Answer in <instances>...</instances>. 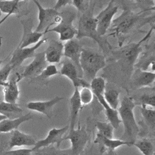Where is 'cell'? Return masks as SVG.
<instances>
[{
	"label": "cell",
	"mask_w": 155,
	"mask_h": 155,
	"mask_svg": "<svg viewBox=\"0 0 155 155\" xmlns=\"http://www.w3.org/2000/svg\"><path fill=\"white\" fill-rule=\"evenodd\" d=\"M143 13L142 12L134 13L125 8L120 16L113 19L110 26L112 31L108 35L117 37L119 45L122 46L126 35L130 34L136 28L138 29L146 24L154 22V15L145 18Z\"/></svg>",
	"instance_id": "cell-1"
},
{
	"label": "cell",
	"mask_w": 155,
	"mask_h": 155,
	"mask_svg": "<svg viewBox=\"0 0 155 155\" xmlns=\"http://www.w3.org/2000/svg\"><path fill=\"white\" fill-rule=\"evenodd\" d=\"M135 105L133 97L125 96L120 103L117 111L124 125V134L121 140L133 144L139 133V127L136 122L134 114Z\"/></svg>",
	"instance_id": "cell-2"
},
{
	"label": "cell",
	"mask_w": 155,
	"mask_h": 155,
	"mask_svg": "<svg viewBox=\"0 0 155 155\" xmlns=\"http://www.w3.org/2000/svg\"><path fill=\"white\" fill-rule=\"evenodd\" d=\"M95 2L91 1L89 9L81 15L77 28L76 39H81L83 38H89L96 41L99 47L105 50V45L111 48L110 44L106 42L102 37L100 36L96 30V22L94 16V9Z\"/></svg>",
	"instance_id": "cell-3"
},
{
	"label": "cell",
	"mask_w": 155,
	"mask_h": 155,
	"mask_svg": "<svg viewBox=\"0 0 155 155\" xmlns=\"http://www.w3.org/2000/svg\"><path fill=\"white\" fill-rule=\"evenodd\" d=\"M82 78L89 84L96 77L97 73L106 65L105 56L91 48H83L80 59Z\"/></svg>",
	"instance_id": "cell-4"
},
{
	"label": "cell",
	"mask_w": 155,
	"mask_h": 155,
	"mask_svg": "<svg viewBox=\"0 0 155 155\" xmlns=\"http://www.w3.org/2000/svg\"><path fill=\"white\" fill-rule=\"evenodd\" d=\"M154 25H152L147 34L139 42L129 43L113 52L115 58L119 61L122 67V70L126 73H131V74L133 67L142 50L141 45L147 39H149L154 30Z\"/></svg>",
	"instance_id": "cell-5"
},
{
	"label": "cell",
	"mask_w": 155,
	"mask_h": 155,
	"mask_svg": "<svg viewBox=\"0 0 155 155\" xmlns=\"http://www.w3.org/2000/svg\"><path fill=\"white\" fill-rule=\"evenodd\" d=\"M62 16L61 22L49 29L48 32H55L59 34L60 41H68L74 39L77 35V28L73 25V21L74 20L76 14L74 11L70 10H65L61 12Z\"/></svg>",
	"instance_id": "cell-6"
},
{
	"label": "cell",
	"mask_w": 155,
	"mask_h": 155,
	"mask_svg": "<svg viewBox=\"0 0 155 155\" xmlns=\"http://www.w3.org/2000/svg\"><path fill=\"white\" fill-rule=\"evenodd\" d=\"M38 10L39 23L35 29L36 32L47 33L50 28L54 24H59L62 20L61 12L53 8H44L38 1H33Z\"/></svg>",
	"instance_id": "cell-7"
},
{
	"label": "cell",
	"mask_w": 155,
	"mask_h": 155,
	"mask_svg": "<svg viewBox=\"0 0 155 155\" xmlns=\"http://www.w3.org/2000/svg\"><path fill=\"white\" fill-rule=\"evenodd\" d=\"M118 11V5L114 4V1H110L107 6L98 13L95 17L96 22V30L99 35L102 37L105 35L110 27L113 17Z\"/></svg>",
	"instance_id": "cell-8"
},
{
	"label": "cell",
	"mask_w": 155,
	"mask_h": 155,
	"mask_svg": "<svg viewBox=\"0 0 155 155\" xmlns=\"http://www.w3.org/2000/svg\"><path fill=\"white\" fill-rule=\"evenodd\" d=\"M69 140L71 142L70 148L74 155H81L88 140V135L84 127L78 129L69 130L67 136L64 137V141Z\"/></svg>",
	"instance_id": "cell-9"
},
{
	"label": "cell",
	"mask_w": 155,
	"mask_h": 155,
	"mask_svg": "<svg viewBox=\"0 0 155 155\" xmlns=\"http://www.w3.org/2000/svg\"><path fill=\"white\" fill-rule=\"evenodd\" d=\"M48 65L44 51L35 54L33 60L27 65L23 71L16 74L17 81L19 82L24 78H35L39 76L44 68Z\"/></svg>",
	"instance_id": "cell-10"
},
{
	"label": "cell",
	"mask_w": 155,
	"mask_h": 155,
	"mask_svg": "<svg viewBox=\"0 0 155 155\" xmlns=\"http://www.w3.org/2000/svg\"><path fill=\"white\" fill-rule=\"evenodd\" d=\"M68 129L69 125H66L59 128H51L44 139L36 141L35 145L31 148L33 152L43 148L50 147V145H53L54 144L56 145V148H60V145L64 141V135Z\"/></svg>",
	"instance_id": "cell-11"
},
{
	"label": "cell",
	"mask_w": 155,
	"mask_h": 155,
	"mask_svg": "<svg viewBox=\"0 0 155 155\" xmlns=\"http://www.w3.org/2000/svg\"><path fill=\"white\" fill-rule=\"evenodd\" d=\"M22 26V35L17 47L22 48L28 47L32 44H36L41 39L44 33H38L33 31V22L31 18L21 21Z\"/></svg>",
	"instance_id": "cell-12"
},
{
	"label": "cell",
	"mask_w": 155,
	"mask_h": 155,
	"mask_svg": "<svg viewBox=\"0 0 155 155\" xmlns=\"http://www.w3.org/2000/svg\"><path fill=\"white\" fill-rule=\"evenodd\" d=\"M47 41V38H42L38 43L32 47L20 48L16 47L12 54V57L9 61V64L13 69L15 67L20 66L22 63L27 59L33 58L35 55V51L39 48L42 44H45Z\"/></svg>",
	"instance_id": "cell-13"
},
{
	"label": "cell",
	"mask_w": 155,
	"mask_h": 155,
	"mask_svg": "<svg viewBox=\"0 0 155 155\" xmlns=\"http://www.w3.org/2000/svg\"><path fill=\"white\" fill-rule=\"evenodd\" d=\"M83 48L76 39L66 41L64 44L63 56L69 59L76 66L79 76L81 78H82V72L80 67L79 59Z\"/></svg>",
	"instance_id": "cell-14"
},
{
	"label": "cell",
	"mask_w": 155,
	"mask_h": 155,
	"mask_svg": "<svg viewBox=\"0 0 155 155\" xmlns=\"http://www.w3.org/2000/svg\"><path fill=\"white\" fill-rule=\"evenodd\" d=\"M59 74L69 79L71 81L74 88L90 87V84L79 76L76 66L69 59H65L62 62Z\"/></svg>",
	"instance_id": "cell-15"
},
{
	"label": "cell",
	"mask_w": 155,
	"mask_h": 155,
	"mask_svg": "<svg viewBox=\"0 0 155 155\" xmlns=\"http://www.w3.org/2000/svg\"><path fill=\"white\" fill-rule=\"evenodd\" d=\"M155 73L136 68L131 74V87L134 89L151 87L154 82Z\"/></svg>",
	"instance_id": "cell-16"
},
{
	"label": "cell",
	"mask_w": 155,
	"mask_h": 155,
	"mask_svg": "<svg viewBox=\"0 0 155 155\" xmlns=\"http://www.w3.org/2000/svg\"><path fill=\"white\" fill-rule=\"evenodd\" d=\"M62 99L63 97L56 96L46 101H31L26 104V107L30 110L42 113L48 118H51L54 106Z\"/></svg>",
	"instance_id": "cell-17"
},
{
	"label": "cell",
	"mask_w": 155,
	"mask_h": 155,
	"mask_svg": "<svg viewBox=\"0 0 155 155\" xmlns=\"http://www.w3.org/2000/svg\"><path fill=\"white\" fill-rule=\"evenodd\" d=\"M94 143L99 145L100 151L102 153L106 151H108L111 155L113 154V153H114V151L120 146L133 145L131 143L122 140L121 139H113L107 138L97 133H96V137L94 140Z\"/></svg>",
	"instance_id": "cell-18"
},
{
	"label": "cell",
	"mask_w": 155,
	"mask_h": 155,
	"mask_svg": "<svg viewBox=\"0 0 155 155\" xmlns=\"http://www.w3.org/2000/svg\"><path fill=\"white\" fill-rule=\"evenodd\" d=\"M44 51L45 58L48 63H59L64 54V44L60 41L51 40Z\"/></svg>",
	"instance_id": "cell-19"
},
{
	"label": "cell",
	"mask_w": 155,
	"mask_h": 155,
	"mask_svg": "<svg viewBox=\"0 0 155 155\" xmlns=\"http://www.w3.org/2000/svg\"><path fill=\"white\" fill-rule=\"evenodd\" d=\"M12 132V136L8 142L9 149L15 147L34 146L36 142L32 136L23 133L18 129Z\"/></svg>",
	"instance_id": "cell-20"
},
{
	"label": "cell",
	"mask_w": 155,
	"mask_h": 155,
	"mask_svg": "<svg viewBox=\"0 0 155 155\" xmlns=\"http://www.w3.org/2000/svg\"><path fill=\"white\" fill-rule=\"evenodd\" d=\"M140 113L142 116V120L141 125L143 128V131L154 135L155 128V110L154 108H150L146 105H140Z\"/></svg>",
	"instance_id": "cell-21"
},
{
	"label": "cell",
	"mask_w": 155,
	"mask_h": 155,
	"mask_svg": "<svg viewBox=\"0 0 155 155\" xmlns=\"http://www.w3.org/2000/svg\"><path fill=\"white\" fill-rule=\"evenodd\" d=\"M32 118L33 116L31 113L13 119L7 118L0 122V133H7L17 130L20 125Z\"/></svg>",
	"instance_id": "cell-22"
},
{
	"label": "cell",
	"mask_w": 155,
	"mask_h": 155,
	"mask_svg": "<svg viewBox=\"0 0 155 155\" xmlns=\"http://www.w3.org/2000/svg\"><path fill=\"white\" fill-rule=\"evenodd\" d=\"M16 76L13 77L3 87L4 101L11 104H18L19 96V89Z\"/></svg>",
	"instance_id": "cell-23"
},
{
	"label": "cell",
	"mask_w": 155,
	"mask_h": 155,
	"mask_svg": "<svg viewBox=\"0 0 155 155\" xmlns=\"http://www.w3.org/2000/svg\"><path fill=\"white\" fill-rule=\"evenodd\" d=\"M27 1H0V12L11 16H19L23 13L24 6Z\"/></svg>",
	"instance_id": "cell-24"
},
{
	"label": "cell",
	"mask_w": 155,
	"mask_h": 155,
	"mask_svg": "<svg viewBox=\"0 0 155 155\" xmlns=\"http://www.w3.org/2000/svg\"><path fill=\"white\" fill-rule=\"evenodd\" d=\"M82 104L79 99V90L78 88H74L73 94L70 98V125L69 130L75 128L74 126L78 117L79 113L82 108Z\"/></svg>",
	"instance_id": "cell-25"
},
{
	"label": "cell",
	"mask_w": 155,
	"mask_h": 155,
	"mask_svg": "<svg viewBox=\"0 0 155 155\" xmlns=\"http://www.w3.org/2000/svg\"><path fill=\"white\" fill-rule=\"evenodd\" d=\"M137 68L140 70L147 71L148 67L150 66L153 71H154V47L151 50H149L147 52H145L142 56L137 64L134 65Z\"/></svg>",
	"instance_id": "cell-26"
},
{
	"label": "cell",
	"mask_w": 155,
	"mask_h": 155,
	"mask_svg": "<svg viewBox=\"0 0 155 155\" xmlns=\"http://www.w3.org/2000/svg\"><path fill=\"white\" fill-rule=\"evenodd\" d=\"M133 145L136 147L143 155H154V143L150 139L144 138L135 141Z\"/></svg>",
	"instance_id": "cell-27"
},
{
	"label": "cell",
	"mask_w": 155,
	"mask_h": 155,
	"mask_svg": "<svg viewBox=\"0 0 155 155\" xmlns=\"http://www.w3.org/2000/svg\"><path fill=\"white\" fill-rule=\"evenodd\" d=\"M103 108L108 122L112 125L114 129H117L120 124H122L117 110L113 109L108 104L103 106Z\"/></svg>",
	"instance_id": "cell-28"
},
{
	"label": "cell",
	"mask_w": 155,
	"mask_h": 155,
	"mask_svg": "<svg viewBox=\"0 0 155 155\" xmlns=\"http://www.w3.org/2000/svg\"><path fill=\"white\" fill-rule=\"evenodd\" d=\"M104 97L107 104L113 109L117 110L119 104V91L115 89L105 90Z\"/></svg>",
	"instance_id": "cell-29"
},
{
	"label": "cell",
	"mask_w": 155,
	"mask_h": 155,
	"mask_svg": "<svg viewBox=\"0 0 155 155\" xmlns=\"http://www.w3.org/2000/svg\"><path fill=\"white\" fill-rule=\"evenodd\" d=\"M22 110L18 104H11L5 101L0 102V114L8 118L9 115L22 113Z\"/></svg>",
	"instance_id": "cell-30"
},
{
	"label": "cell",
	"mask_w": 155,
	"mask_h": 155,
	"mask_svg": "<svg viewBox=\"0 0 155 155\" xmlns=\"http://www.w3.org/2000/svg\"><path fill=\"white\" fill-rule=\"evenodd\" d=\"M105 87V80L102 77H96L90 83V88L94 96L104 95Z\"/></svg>",
	"instance_id": "cell-31"
},
{
	"label": "cell",
	"mask_w": 155,
	"mask_h": 155,
	"mask_svg": "<svg viewBox=\"0 0 155 155\" xmlns=\"http://www.w3.org/2000/svg\"><path fill=\"white\" fill-rule=\"evenodd\" d=\"M133 101L136 105H146L154 108L155 106L154 90L151 93H143L136 99H133Z\"/></svg>",
	"instance_id": "cell-32"
},
{
	"label": "cell",
	"mask_w": 155,
	"mask_h": 155,
	"mask_svg": "<svg viewBox=\"0 0 155 155\" xmlns=\"http://www.w3.org/2000/svg\"><path fill=\"white\" fill-rule=\"evenodd\" d=\"M95 126L97 130V133L108 139H113L114 128L108 122L97 120Z\"/></svg>",
	"instance_id": "cell-33"
},
{
	"label": "cell",
	"mask_w": 155,
	"mask_h": 155,
	"mask_svg": "<svg viewBox=\"0 0 155 155\" xmlns=\"http://www.w3.org/2000/svg\"><path fill=\"white\" fill-rule=\"evenodd\" d=\"M36 151L39 155H74L70 148L61 150L54 147L43 148Z\"/></svg>",
	"instance_id": "cell-34"
},
{
	"label": "cell",
	"mask_w": 155,
	"mask_h": 155,
	"mask_svg": "<svg viewBox=\"0 0 155 155\" xmlns=\"http://www.w3.org/2000/svg\"><path fill=\"white\" fill-rule=\"evenodd\" d=\"M58 74H59V71H58L56 66L54 64H49L44 68V70L41 73V74L37 77L35 78L34 79L43 81L47 80L51 76H55Z\"/></svg>",
	"instance_id": "cell-35"
},
{
	"label": "cell",
	"mask_w": 155,
	"mask_h": 155,
	"mask_svg": "<svg viewBox=\"0 0 155 155\" xmlns=\"http://www.w3.org/2000/svg\"><path fill=\"white\" fill-rule=\"evenodd\" d=\"M79 96L80 101L82 105H88L91 103L94 99V94L90 87H83L79 91Z\"/></svg>",
	"instance_id": "cell-36"
},
{
	"label": "cell",
	"mask_w": 155,
	"mask_h": 155,
	"mask_svg": "<svg viewBox=\"0 0 155 155\" xmlns=\"http://www.w3.org/2000/svg\"><path fill=\"white\" fill-rule=\"evenodd\" d=\"M91 1H84V0H74L71 1V5L74 7L78 12L82 13H85L87 11L91 5Z\"/></svg>",
	"instance_id": "cell-37"
},
{
	"label": "cell",
	"mask_w": 155,
	"mask_h": 155,
	"mask_svg": "<svg viewBox=\"0 0 155 155\" xmlns=\"http://www.w3.org/2000/svg\"><path fill=\"white\" fill-rule=\"evenodd\" d=\"M13 68L8 63L2 69H0V85L4 87L8 81V76L12 71Z\"/></svg>",
	"instance_id": "cell-38"
},
{
	"label": "cell",
	"mask_w": 155,
	"mask_h": 155,
	"mask_svg": "<svg viewBox=\"0 0 155 155\" xmlns=\"http://www.w3.org/2000/svg\"><path fill=\"white\" fill-rule=\"evenodd\" d=\"M32 153L31 148H19L7 151L2 155H31Z\"/></svg>",
	"instance_id": "cell-39"
},
{
	"label": "cell",
	"mask_w": 155,
	"mask_h": 155,
	"mask_svg": "<svg viewBox=\"0 0 155 155\" xmlns=\"http://www.w3.org/2000/svg\"><path fill=\"white\" fill-rule=\"evenodd\" d=\"M71 1L70 0H60L57 1L53 8L57 11L58 10L62 8V7H65L67 5H71Z\"/></svg>",
	"instance_id": "cell-40"
},
{
	"label": "cell",
	"mask_w": 155,
	"mask_h": 155,
	"mask_svg": "<svg viewBox=\"0 0 155 155\" xmlns=\"http://www.w3.org/2000/svg\"><path fill=\"white\" fill-rule=\"evenodd\" d=\"M9 16H8V15H5L2 19H1L0 20V26L5 21L6 19H7V18H8Z\"/></svg>",
	"instance_id": "cell-41"
},
{
	"label": "cell",
	"mask_w": 155,
	"mask_h": 155,
	"mask_svg": "<svg viewBox=\"0 0 155 155\" xmlns=\"http://www.w3.org/2000/svg\"><path fill=\"white\" fill-rule=\"evenodd\" d=\"M7 118H8L7 116H5V115H3V114H0V122L5 119H6Z\"/></svg>",
	"instance_id": "cell-42"
},
{
	"label": "cell",
	"mask_w": 155,
	"mask_h": 155,
	"mask_svg": "<svg viewBox=\"0 0 155 155\" xmlns=\"http://www.w3.org/2000/svg\"><path fill=\"white\" fill-rule=\"evenodd\" d=\"M3 60H2V59H0V67H1V64H2V63L3 62Z\"/></svg>",
	"instance_id": "cell-43"
},
{
	"label": "cell",
	"mask_w": 155,
	"mask_h": 155,
	"mask_svg": "<svg viewBox=\"0 0 155 155\" xmlns=\"http://www.w3.org/2000/svg\"><path fill=\"white\" fill-rule=\"evenodd\" d=\"M1 13L0 12V16H1Z\"/></svg>",
	"instance_id": "cell-44"
}]
</instances>
